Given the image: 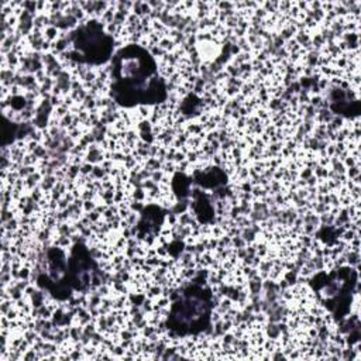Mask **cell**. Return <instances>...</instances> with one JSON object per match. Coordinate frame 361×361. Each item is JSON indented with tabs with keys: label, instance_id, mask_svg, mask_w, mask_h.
<instances>
[{
	"label": "cell",
	"instance_id": "6da1fadb",
	"mask_svg": "<svg viewBox=\"0 0 361 361\" xmlns=\"http://www.w3.org/2000/svg\"><path fill=\"white\" fill-rule=\"evenodd\" d=\"M113 100L126 109L154 106L166 100L168 90L154 56L141 45L117 49L110 61Z\"/></svg>",
	"mask_w": 361,
	"mask_h": 361
},
{
	"label": "cell",
	"instance_id": "7a4b0ae2",
	"mask_svg": "<svg viewBox=\"0 0 361 361\" xmlns=\"http://www.w3.org/2000/svg\"><path fill=\"white\" fill-rule=\"evenodd\" d=\"M214 307L212 289L196 278L186 285L171 305L165 327L176 337H189L206 333L212 327Z\"/></svg>",
	"mask_w": 361,
	"mask_h": 361
},
{
	"label": "cell",
	"instance_id": "3957f363",
	"mask_svg": "<svg viewBox=\"0 0 361 361\" xmlns=\"http://www.w3.org/2000/svg\"><path fill=\"white\" fill-rule=\"evenodd\" d=\"M69 41L72 49L68 51V58L76 63L97 66L110 62L114 55V38L96 20L75 28Z\"/></svg>",
	"mask_w": 361,
	"mask_h": 361
},
{
	"label": "cell",
	"instance_id": "277c9868",
	"mask_svg": "<svg viewBox=\"0 0 361 361\" xmlns=\"http://www.w3.org/2000/svg\"><path fill=\"white\" fill-rule=\"evenodd\" d=\"M355 283L357 272L353 268H340L331 274H319L310 281V286L336 319H341L348 313Z\"/></svg>",
	"mask_w": 361,
	"mask_h": 361
},
{
	"label": "cell",
	"instance_id": "5b68a950",
	"mask_svg": "<svg viewBox=\"0 0 361 361\" xmlns=\"http://www.w3.org/2000/svg\"><path fill=\"white\" fill-rule=\"evenodd\" d=\"M100 269L89 248L82 243L76 241L68 257V267L62 281V300L72 296L73 292H86L92 285L97 283Z\"/></svg>",
	"mask_w": 361,
	"mask_h": 361
},
{
	"label": "cell",
	"instance_id": "8992f818",
	"mask_svg": "<svg viewBox=\"0 0 361 361\" xmlns=\"http://www.w3.org/2000/svg\"><path fill=\"white\" fill-rule=\"evenodd\" d=\"M47 272L37 276V285L58 300H62V281L68 267V258L63 250L51 247L47 251Z\"/></svg>",
	"mask_w": 361,
	"mask_h": 361
},
{
	"label": "cell",
	"instance_id": "52a82bcc",
	"mask_svg": "<svg viewBox=\"0 0 361 361\" xmlns=\"http://www.w3.org/2000/svg\"><path fill=\"white\" fill-rule=\"evenodd\" d=\"M166 216V210L161 209L159 206L149 204L144 207L141 212V219L137 224V233L140 238H152L157 235L159 227L164 223V219Z\"/></svg>",
	"mask_w": 361,
	"mask_h": 361
},
{
	"label": "cell",
	"instance_id": "ba28073f",
	"mask_svg": "<svg viewBox=\"0 0 361 361\" xmlns=\"http://www.w3.org/2000/svg\"><path fill=\"white\" fill-rule=\"evenodd\" d=\"M192 183L199 186V188L212 189V190L221 192L223 195H226L223 192V189H224V186L227 183V176H226V173L220 168H212L207 172L196 173L193 176V179H192Z\"/></svg>",
	"mask_w": 361,
	"mask_h": 361
},
{
	"label": "cell",
	"instance_id": "9c48e42d",
	"mask_svg": "<svg viewBox=\"0 0 361 361\" xmlns=\"http://www.w3.org/2000/svg\"><path fill=\"white\" fill-rule=\"evenodd\" d=\"M190 197H192L193 209H195V213H196L197 219H199L202 223H209V221H212L213 214H214V210H213L210 197H209L204 192H202L200 189H192Z\"/></svg>",
	"mask_w": 361,
	"mask_h": 361
}]
</instances>
